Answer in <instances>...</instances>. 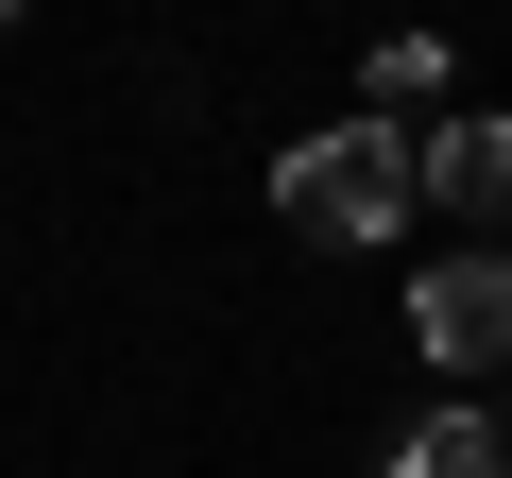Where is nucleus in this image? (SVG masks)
<instances>
[{
  "label": "nucleus",
  "instance_id": "f257e3e1",
  "mask_svg": "<svg viewBox=\"0 0 512 478\" xmlns=\"http://www.w3.org/2000/svg\"><path fill=\"white\" fill-rule=\"evenodd\" d=\"M427 188H410V137L393 120H325V137H291L274 154V222L291 239H325V257H359V239H393Z\"/></svg>",
  "mask_w": 512,
  "mask_h": 478
},
{
  "label": "nucleus",
  "instance_id": "f03ea898",
  "mask_svg": "<svg viewBox=\"0 0 512 478\" xmlns=\"http://www.w3.org/2000/svg\"><path fill=\"white\" fill-rule=\"evenodd\" d=\"M410 342H427L444 376H495V359H512V257H495V239H461L444 274H410Z\"/></svg>",
  "mask_w": 512,
  "mask_h": 478
},
{
  "label": "nucleus",
  "instance_id": "7ed1b4c3",
  "mask_svg": "<svg viewBox=\"0 0 512 478\" xmlns=\"http://www.w3.org/2000/svg\"><path fill=\"white\" fill-rule=\"evenodd\" d=\"M410 188H444L461 222H512V120H427L410 137Z\"/></svg>",
  "mask_w": 512,
  "mask_h": 478
},
{
  "label": "nucleus",
  "instance_id": "20e7f679",
  "mask_svg": "<svg viewBox=\"0 0 512 478\" xmlns=\"http://www.w3.org/2000/svg\"><path fill=\"white\" fill-rule=\"evenodd\" d=\"M376 478H512V444H495L478 410H427V427H410V444H393Z\"/></svg>",
  "mask_w": 512,
  "mask_h": 478
},
{
  "label": "nucleus",
  "instance_id": "39448f33",
  "mask_svg": "<svg viewBox=\"0 0 512 478\" xmlns=\"http://www.w3.org/2000/svg\"><path fill=\"white\" fill-rule=\"evenodd\" d=\"M427 103H444V52H427V35H393V52H376V120H393V137H410V120H427Z\"/></svg>",
  "mask_w": 512,
  "mask_h": 478
}]
</instances>
